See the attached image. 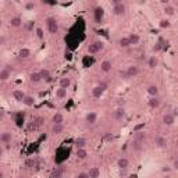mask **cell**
<instances>
[{"mask_svg": "<svg viewBox=\"0 0 178 178\" xmlns=\"http://www.w3.org/2000/svg\"><path fill=\"white\" fill-rule=\"evenodd\" d=\"M77 177H78V178H89V175H88V172L82 171V172H79V174H78Z\"/></svg>", "mask_w": 178, "mask_h": 178, "instance_id": "f6af8a7d", "label": "cell"}, {"mask_svg": "<svg viewBox=\"0 0 178 178\" xmlns=\"http://www.w3.org/2000/svg\"><path fill=\"white\" fill-rule=\"evenodd\" d=\"M4 42H6V38L4 36H0V44H4Z\"/></svg>", "mask_w": 178, "mask_h": 178, "instance_id": "816d5d0a", "label": "cell"}, {"mask_svg": "<svg viewBox=\"0 0 178 178\" xmlns=\"http://www.w3.org/2000/svg\"><path fill=\"white\" fill-rule=\"evenodd\" d=\"M163 49H164V46L160 43V42H156V43H155V46H153V52H155V53L161 52V50H163Z\"/></svg>", "mask_w": 178, "mask_h": 178, "instance_id": "74e56055", "label": "cell"}, {"mask_svg": "<svg viewBox=\"0 0 178 178\" xmlns=\"http://www.w3.org/2000/svg\"><path fill=\"white\" fill-rule=\"evenodd\" d=\"M161 170H163V172H167V174H168V172H171V171H172L171 166H164V167H163V168H161Z\"/></svg>", "mask_w": 178, "mask_h": 178, "instance_id": "7bdbcfd3", "label": "cell"}, {"mask_svg": "<svg viewBox=\"0 0 178 178\" xmlns=\"http://www.w3.org/2000/svg\"><path fill=\"white\" fill-rule=\"evenodd\" d=\"M89 178H99L100 177V168L99 167H91L88 171Z\"/></svg>", "mask_w": 178, "mask_h": 178, "instance_id": "d6986e66", "label": "cell"}, {"mask_svg": "<svg viewBox=\"0 0 178 178\" xmlns=\"http://www.w3.org/2000/svg\"><path fill=\"white\" fill-rule=\"evenodd\" d=\"M157 64H159V60L156 56H152V57L149 58V61H147V67H149L150 70H155L156 67H157Z\"/></svg>", "mask_w": 178, "mask_h": 178, "instance_id": "f1b7e54d", "label": "cell"}, {"mask_svg": "<svg viewBox=\"0 0 178 178\" xmlns=\"http://www.w3.org/2000/svg\"><path fill=\"white\" fill-rule=\"evenodd\" d=\"M125 10H127V7H125L124 3H118V4L113 6V14L114 15H124Z\"/></svg>", "mask_w": 178, "mask_h": 178, "instance_id": "277c9868", "label": "cell"}, {"mask_svg": "<svg viewBox=\"0 0 178 178\" xmlns=\"http://www.w3.org/2000/svg\"><path fill=\"white\" fill-rule=\"evenodd\" d=\"M63 131H64L63 124H53L52 125V134H54V135H58V134H61Z\"/></svg>", "mask_w": 178, "mask_h": 178, "instance_id": "603a6c76", "label": "cell"}, {"mask_svg": "<svg viewBox=\"0 0 178 178\" xmlns=\"http://www.w3.org/2000/svg\"><path fill=\"white\" fill-rule=\"evenodd\" d=\"M11 77L10 68H2L0 70V81H8Z\"/></svg>", "mask_w": 178, "mask_h": 178, "instance_id": "e0dca14e", "label": "cell"}, {"mask_svg": "<svg viewBox=\"0 0 178 178\" xmlns=\"http://www.w3.org/2000/svg\"><path fill=\"white\" fill-rule=\"evenodd\" d=\"M102 49H103L102 42L95 40V42H92V43L88 46V53H91V54H96V53H99Z\"/></svg>", "mask_w": 178, "mask_h": 178, "instance_id": "7a4b0ae2", "label": "cell"}, {"mask_svg": "<svg viewBox=\"0 0 178 178\" xmlns=\"http://www.w3.org/2000/svg\"><path fill=\"white\" fill-rule=\"evenodd\" d=\"M11 139H13V134L8 132V131H4V132L0 134V143L7 145L11 142Z\"/></svg>", "mask_w": 178, "mask_h": 178, "instance_id": "5b68a950", "label": "cell"}, {"mask_svg": "<svg viewBox=\"0 0 178 178\" xmlns=\"http://www.w3.org/2000/svg\"><path fill=\"white\" fill-rule=\"evenodd\" d=\"M147 106L150 108H157L160 106V99L157 96H150V99L147 100Z\"/></svg>", "mask_w": 178, "mask_h": 178, "instance_id": "4fadbf2b", "label": "cell"}, {"mask_svg": "<svg viewBox=\"0 0 178 178\" xmlns=\"http://www.w3.org/2000/svg\"><path fill=\"white\" fill-rule=\"evenodd\" d=\"M22 103H24L25 106H28V107H32V106L35 104V99H33V96H28V95H25Z\"/></svg>", "mask_w": 178, "mask_h": 178, "instance_id": "4dcf8cb0", "label": "cell"}, {"mask_svg": "<svg viewBox=\"0 0 178 178\" xmlns=\"http://www.w3.org/2000/svg\"><path fill=\"white\" fill-rule=\"evenodd\" d=\"M3 118H4V110L0 108V120H3Z\"/></svg>", "mask_w": 178, "mask_h": 178, "instance_id": "f907efd6", "label": "cell"}, {"mask_svg": "<svg viewBox=\"0 0 178 178\" xmlns=\"http://www.w3.org/2000/svg\"><path fill=\"white\" fill-rule=\"evenodd\" d=\"M128 39H129V43H131V46L132 44H138L139 43V40H141V36L138 35V33H129L128 35Z\"/></svg>", "mask_w": 178, "mask_h": 178, "instance_id": "7402d4cb", "label": "cell"}, {"mask_svg": "<svg viewBox=\"0 0 178 178\" xmlns=\"http://www.w3.org/2000/svg\"><path fill=\"white\" fill-rule=\"evenodd\" d=\"M3 155H4V147H3L2 145H0V157H2Z\"/></svg>", "mask_w": 178, "mask_h": 178, "instance_id": "681fc988", "label": "cell"}, {"mask_svg": "<svg viewBox=\"0 0 178 178\" xmlns=\"http://www.w3.org/2000/svg\"><path fill=\"white\" fill-rule=\"evenodd\" d=\"M159 2H160L161 4L166 6V4H170V2H171V0H159Z\"/></svg>", "mask_w": 178, "mask_h": 178, "instance_id": "7dc6e473", "label": "cell"}, {"mask_svg": "<svg viewBox=\"0 0 178 178\" xmlns=\"http://www.w3.org/2000/svg\"><path fill=\"white\" fill-rule=\"evenodd\" d=\"M102 95H103V91L97 85L92 88V96H93L95 99H99V97H102Z\"/></svg>", "mask_w": 178, "mask_h": 178, "instance_id": "f546056e", "label": "cell"}, {"mask_svg": "<svg viewBox=\"0 0 178 178\" xmlns=\"http://www.w3.org/2000/svg\"><path fill=\"white\" fill-rule=\"evenodd\" d=\"M103 15V10L102 8H96V21H99Z\"/></svg>", "mask_w": 178, "mask_h": 178, "instance_id": "60d3db41", "label": "cell"}, {"mask_svg": "<svg viewBox=\"0 0 178 178\" xmlns=\"http://www.w3.org/2000/svg\"><path fill=\"white\" fill-rule=\"evenodd\" d=\"M46 28H47V31H49V33L56 35V33L58 32V29H60L58 21L54 18V17H47L46 18Z\"/></svg>", "mask_w": 178, "mask_h": 178, "instance_id": "6da1fadb", "label": "cell"}, {"mask_svg": "<svg viewBox=\"0 0 178 178\" xmlns=\"http://www.w3.org/2000/svg\"><path fill=\"white\" fill-rule=\"evenodd\" d=\"M29 81H31V82H33V83L40 82L42 78H40V74H39V71H36V72H31V74H29Z\"/></svg>", "mask_w": 178, "mask_h": 178, "instance_id": "d4e9b609", "label": "cell"}, {"mask_svg": "<svg viewBox=\"0 0 178 178\" xmlns=\"http://www.w3.org/2000/svg\"><path fill=\"white\" fill-rule=\"evenodd\" d=\"M113 138H114V136H113V135H111V134H110V132H107V134H106V135H104V139H106V141H107V142L113 141Z\"/></svg>", "mask_w": 178, "mask_h": 178, "instance_id": "ee69618b", "label": "cell"}, {"mask_svg": "<svg viewBox=\"0 0 178 178\" xmlns=\"http://www.w3.org/2000/svg\"><path fill=\"white\" fill-rule=\"evenodd\" d=\"M164 14H166L167 17H174L175 15V7L171 4H166V7H164Z\"/></svg>", "mask_w": 178, "mask_h": 178, "instance_id": "44dd1931", "label": "cell"}, {"mask_svg": "<svg viewBox=\"0 0 178 178\" xmlns=\"http://www.w3.org/2000/svg\"><path fill=\"white\" fill-rule=\"evenodd\" d=\"M139 74V67L138 66H129L127 67V71H125V75L128 78H134Z\"/></svg>", "mask_w": 178, "mask_h": 178, "instance_id": "8992f818", "label": "cell"}, {"mask_svg": "<svg viewBox=\"0 0 178 178\" xmlns=\"http://www.w3.org/2000/svg\"><path fill=\"white\" fill-rule=\"evenodd\" d=\"M52 122L53 124H63L64 122V116H63V113H54L53 114V117H52Z\"/></svg>", "mask_w": 178, "mask_h": 178, "instance_id": "2e32d148", "label": "cell"}, {"mask_svg": "<svg viewBox=\"0 0 178 178\" xmlns=\"http://www.w3.org/2000/svg\"><path fill=\"white\" fill-rule=\"evenodd\" d=\"M118 44H120V47H122V49H127V47H129L131 43H129V39H128V36H122V38L118 40Z\"/></svg>", "mask_w": 178, "mask_h": 178, "instance_id": "484cf974", "label": "cell"}, {"mask_svg": "<svg viewBox=\"0 0 178 178\" xmlns=\"http://www.w3.org/2000/svg\"><path fill=\"white\" fill-rule=\"evenodd\" d=\"M111 3H113V6L114 4H118V3H122V0H110Z\"/></svg>", "mask_w": 178, "mask_h": 178, "instance_id": "c3c4849f", "label": "cell"}, {"mask_svg": "<svg viewBox=\"0 0 178 178\" xmlns=\"http://www.w3.org/2000/svg\"><path fill=\"white\" fill-rule=\"evenodd\" d=\"M58 86H61V88H66V89H68L70 86H71V79H70V78H67V77L61 78V79H60V82H58Z\"/></svg>", "mask_w": 178, "mask_h": 178, "instance_id": "4316f807", "label": "cell"}, {"mask_svg": "<svg viewBox=\"0 0 178 178\" xmlns=\"http://www.w3.org/2000/svg\"><path fill=\"white\" fill-rule=\"evenodd\" d=\"M111 68H113V64H111L110 60H103L102 64H100V70H102L103 72H108L111 71Z\"/></svg>", "mask_w": 178, "mask_h": 178, "instance_id": "9a60e30c", "label": "cell"}, {"mask_svg": "<svg viewBox=\"0 0 178 178\" xmlns=\"http://www.w3.org/2000/svg\"><path fill=\"white\" fill-rule=\"evenodd\" d=\"M27 8H33V4H32V3H28V4H27Z\"/></svg>", "mask_w": 178, "mask_h": 178, "instance_id": "f5cc1de1", "label": "cell"}, {"mask_svg": "<svg viewBox=\"0 0 178 178\" xmlns=\"http://www.w3.org/2000/svg\"><path fill=\"white\" fill-rule=\"evenodd\" d=\"M171 168L178 170V159H174V161H172V164H171Z\"/></svg>", "mask_w": 178, "mask_h": 178, "instance_id": "b9f144b4", "label": "cell"}, {"mask_svg": "<svg viewBox=\"0 0 178 178\" xmlns=\"http://www.w3.org/2000/svg\"><path fill=\"white\" fill-rule=\"evenodd\" d=\"M159 25H160V28H163V29H167V28H170L172 24H171V21H170L168 18H163V19H160Z\"/></svg>", "mask_w": 178, "mask_h": 178, "instance_id": "e575fe53", "label": "cell"}, {"mask_svg": "<svg viewBox=\"0 0 178 178\" xmlns=\"http://www.w3.org/2000/svg\"><path fill=\"white\" fill-rule=\"evenodd\" d=\"M3 177H4V172H3L2 170H0V178H3Z\"/></svg>", "mask_w": 178, "mask_h": 178, "instance_id": "db71d44e", "label": "cell"}, {"mask_svg": "<svg viewBox=\"0 0 178 178\" xmlns=\"http://www.w3.org/2000/svg\"><path fill=\"white\" fill-rule=\"evenodd\" d=\"M75 156H77V159H79V160H85V159L88 157V150H86L85 147H77Z\"/></svg>", "mask_w": 178, "mask_h": 178, "instance_id": "9c48e42d", "label": "cell"}, {"mask_svg": "<svg viewBox=\"0 0 178 178\" xmlns=\"http://www.w3.org/2000/svg\"><path fill=\"white\" fill-rule=\"evenodd\" d=\"M63 174H64V172H63V170H61V167H56V168L52 170V172H50V177L58 178V177H61Z\"/></svg>", "mask_w": 178, "mask_h": 178, "instance_id": "1f68e13d", "label": "cell"}, {"mask_svg": "<svg viewBox=\"0 0 178 178\" xmlns=\"http://www.w3.org/2000/svg\"><path fill=\"white\" fill-rule=\"evenodd\" d=\"M24 166H25V168H33V167H39V163H38V160H36V159L29 157V159H27V160H25Z\"/></svg>", "mask_w": 178, "mask_h": 178, "instance_id": "5bb4252c", "label": "cell"}, {"mask_svg": "<svg viewBox=\"0 0 178 178\" xmlns=\"http://www.w3.org/2000/svg\"><path fill=\"white\" fill-rule=\"evenodd\" d=\"M134 134H135L134 139H135V141H138V142H142V143H143V142H145V138H146V136H145V132H142V131H136V132H134Z\"/></svg>", "mask_w": 178, "mask_h": 178, "instance_id": "836d02e7", "label": "cell"}, {"mask_svg": "<svg viewBox=\"0 0 178 178\" xmlns=\"http://www.w3.org/2000/svg\"><path fill=\"white\" fill-rule=\"evenodd\" d=\"M13 97H14V100H17V102H22L25 97V93L21 91V89H15V91H13Z\"/></svg>", "mask_w": 178, "mask_h": 178, "instance_id": "ac0fdd59", "label": "cell"}, {"mask_svg": "<svg viewBox=\"0 0 178 178\" xmlns=\"http://www.w3.org/2000/svg\"><path fill=\"white\" fill-rule=\"evenodd\" d=\"M142 128H145V124H141V125H138V127H135V128H134V132H136V131H141Z\"/></svg>", "mask_w": 178, "mask_h": 178, "instance_id": "bcb514c9", "label": "cell"}, {"mask_svg": "<svg viewBox=\"0 0 178 178\" xmlns=\"http://www.w3.org/2000/svg\"><path fill=\"white\" fill-rule=\"evenodd\" d=\"M97 86H99V88L102 89L103 92H104V91H107V88H108V83L106 82V81H99V82H97Z\"/></svg>", "mask_w": 178, "mask_h": 178, "instance_id": "f35d334b", "label": "cell"}, {"mask_svg": "<svg viewBox=\"0 0 178 178\" xmlns=\"http://www.w3.org/2000/svg\"><path fill=\"white\" fill-rule=\"evenodd\" d=\"M56 97H58V99H64V97H67V89L58 86V89H56Z\"/></svg>", "mask_w": 178, "mask_h": 178, "instance_id": "83f0119b", "label": "cell"}, {"mask_svg": "<svg viewBox=\"0 0 178 178\" xmlns=\"http://www.w3.org/2000/svg\"><path fill=\"white\" fill-rule=\"evenodd\" d=\"M155 145L159 149H164V147H167V139L164 136H157L155 139Z\"/></svg>", "mask_w": 178, "mask_h": 178, "instance_id": "8fae6325", "label": "cell"}, {"mask_svg": "<svg viewBox=\"0 0 178 178\" xmlns=\"http://www.w3.org/2000/svg\"><path fill=\"white\" fill-rule=\"evenodd\" d=\"M131 146H132L134 150H141L142 149V142H138V141H135V139H134V142H132V145H131Z\"/></svg>", "mask_w": 178, "mask_h": 178, "instance_id": "ab89813d", "label": "cell"}, {"mask_svg": "<svg viewBox=\"0 0 178 178\" xmlns=\"http://www.w3.org/2000/svg\"><path fill=\"white\" fill-rule=\"evenodd\" d=\"M146 92H147L149 96H157L159 95V86L157 85H149L147 89H146Z\"/></svg>", "mask_w": 178, "mask_h": 178, "instance_id": "ffe728a7", "label": "cell"}, {"mask_svg": "<svg viewBox=\"0 0 178 178\" xmlns=\"http://www.w3.org/2000/svg\"><path fill=\"white\" fill-rule=\"evenodd\" d=\"M18 56H19V58H28L31 56V50L28 49V47H22V49L19 50Z\"/></svg>", "mask_w": 178, "mask_h": 178, "instance_id": "d6a6232c", "label": "cell"}, {"mask_svg": "<svg viewBox=\"0 0 178 178\" xmlns=\"http://www.w3.org/2000/svg\"><path fill=\"white\" fill-rule=\"evenodd\" d=\"M128 166H129V160H128L127 157H120L118 160H117V167H118L120 170H127Z\"/></svg>", "mask_w": 178, "mask_h": 178, "instance_id": "30bf717a", "label": "cell"}, {"mask_svg": "<svg viewBox=\"0 0 178 178\" xmlns=\"http://www.w3.org/2000/svg\"><path fill=\"white\" fill-rule=\"evenodd\" d=\"M75 146L77 147H85L86 146V139L85 138H77L75 139Z\"/></svg>", "mask_w": 178, "mask_h": 178, "instance_id": "d590c367", "label": "cell"}, {"mask_svg": "<svg viewBox=\"0 0 178 178\" xmlns=\"http://www.w3.org/2000/svg\"><path fill=\"white\" fill-rule=\"evenodd\" d=\"M35 33H36V36H38V39H43V38H44V31H43V28L36 27Z\"/></svg>", "mask_w": 178, "mask_h": 178, "instance_id": "8d00e7d4", "label": "cell"}, {"mask_svg": "<svg viewBox=\"0 0 178 178\" xmlns=\"http://www.w3.org/2000/svg\"><path fill=\"white\" fill-rule=\"evenodd\" d=\"M39 74H40V78L44 81H49L50 78H52V74H50V71L47 68H42L39 70Z\"/></svg>", "mask_w": 178, "mask_h": 178, "instance_id": "cb8c5ba5", "label": "cell"}, {"mask_svg": "<svg viewBox=\"0 0 178 178\" xmlns=\"http://www.w3.org/2000/svg\"><path fill=\"white\" fill-rule=\"evenodd\" d=\"M114 118L117 120V121H122V120L125 118V110L122 107H118L114 110Z\"/></svg>", "mask_w": 178, "mask_h": 178, "instance_id": "7c38bea8", "label": "cell"}, {"mask_svg": "<svg viewBox=\"0 0 178 178\" xmlns=\"http://www.w3.org/2000/svg\"><path fill=\"white\" fill-rule=\"evenodd\" d=\"M161 122H163L166 127H171L175 122V116H172L171 113H166L163 116V118H161Z\"/></svg>", "mask_w": 178, "mask_h": 178, "instance_id": "3957f363", "label": "cell"}, {"mask_svg": "<svg viewBox=\"0 0 178 178\" xmlns=\"http://www.w3.org/2000/svg\"><path fill=\"white\" fill-rule=\"evenodd\" d=\"M10 25L13 28H19V27H22V18L19 15H14V17H11L10 18Z\"/></svg>", "mask_w": 178, "mask_h": 178, "instance_id": "52a82bcc", "label": "cell"}, {"mask_svg": "<svg viewBox=\"0 0 178 178\" xmlns=\"http://www.w3.org/2000/svg\"><path fill=\"white\" fill-rule=\"evenodd\" d=\"M85 120H86L88 124L95 125V124H96V121H97V114L95 113V111H89V113L85 116Z\"/></svg>", "mask_w": 178, "mask_h": 178, "instance_id": "ba28073f", "label": "cell"}]
</instances>
